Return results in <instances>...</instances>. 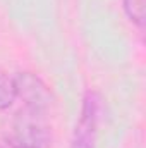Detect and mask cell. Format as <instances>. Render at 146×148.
<instances>
[{
    "mask_svg": "<svg viewBox=\"0 0 146 148\" xmlns=\"http://www.w3.org/2000/svg\"><path fill=\"white\" fill-rule=\"evenodd\" d=\"M43 110L28 107V110L17 117L12 133L0 140V148H50L52 133L38 115Z\"/></svg>",
    "mask_w": 146,
    "mask_h": 148,
    "instance_id": "6da1fadb",
    "label": "cell"
},
{
    "mask_svg": "<svg viewBox=\"0 0 146 148\" xmlns=\"http://www.w3.org/2000/svg\"><path fill=\"white\" fill-rule=\"evenodd\" d=\"M100 110V98L95 91H88L83 102L81 119L77 122L72 140V148H95L96 122Z\"/></svg>",
    "mask_w": 146,
    "mask_h": 148,
    "instance_id": "7a4b0ae2",
    "label": "cell"
},
{
    "mask_svg": "<svg viewBox=\"0 0 146 148\" xmlns=\"http://www.w3.org/2000/svg\"><path fill=\"white\" fill-rule=\"evenodd\" d=\"M16 86H17V95L24 98L26 107L43 110L50 103V91L35 76L28 73L16 76Z\"/></svg>",
    "mask_w": 146,
    "mask_h": 148,
    "instance_id": "3957f363",
    "label": "cell"
},
{
    "mask_svg": "<svg viewBox=\"0 0 146 148\" xmlns=\"http://www.w3.org/2000/svg\"><path fill=\"white\" fill-rule=\"evenodd\" d=\"M16 97H17L16 77H10L9 74L0 71V110L7 109Z\"/></svg>",
    "mask_w": 146,
    "mask_h": 148,
    "instance_id": "277c9868",
    "label": "cell"
},
{
    "mask_svg": "<svg viewBox=\"0 0 146 148\" xmlns=\"http://www.w3.org/2000/svg\"><path fill=\"white\" fill-rule=\"evenodd\" d=\"M124 10L136 24H143V0H124Z\"/></svg>",
    "mask_w": 146,
    "mask_h": 148,
    "instance_id": "5b68a950",
    "label": "cell"
}]
</instances>
